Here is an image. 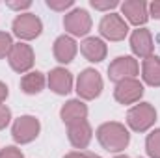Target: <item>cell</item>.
<instances>
[{
    "label": "cell",
    "mask_w": 160,
    "mask_h": 158,
    "mask_svg": "<svg viewBox=\"0 0 160 158\" xmlns=\"http://www.w3.org/2000/svg\"><path fill=\"white\" fill-rule=\"evenodd\" d=\"M116 158H128V156H125V155H119V156H116Z\"/></svg>",
    "instance_id": "cell-31"
},
{
    "label": "cell",
    "mask_w": 160,
    "mask_h": 158,
    "mask_svg": "<svg viewBox=\"0 0 160 158\" xmlns=\"http://www.w3.org/2000/svg\"><path fill=\"white\" fill-rule=\"evenodd\" d=\"M77 43L73 37H69V36H60L58 39L54 41V48H52V52H54V58H56V62H60V63H69V62H73V58L77 56Z\"/></svg>",
    "instance_id": "cell-16"
},
{
    "label": "cell",
    "mask_w": 160,
    "mask_h": 158,
    "mask_svg": "<svg viewBox=\"0 0 160 158\" xmlns=\"http://www.w3.org/2000/svg\"><path fill=\"white\" fill-rule=\"evenodd\" d=\"M145 149L151 158H160V128L153 130L145 140Z\"/></svg>",
    "instance_id": "cell-20"
},
{
    "label": "cell",
    "mask_w": 160,
    "mask_h": 158,
    "mask_svg": "<svg viewBox=\"0 0 160 158\" xmlns=\"http://www.w3.org/2000/svg\"><path fill=\"white\" fill-rule=\"evenodd\" d=\"M142 95H143V86L136 78L121 80L116 86V91H114L116 101L121 104H134L142 99Z\"/></svg>",
    "instance_id": "cell-10"
},
{
    "label": "cell",
    "mask_w": 160,
    "mask_h": 158,
    "mask_svg": "<svg viewBox=\"0 0 160 158\" xmlns=\"http://www.w3.org/2000/svg\"><path fill=\"white\" fill-rule=\"evenodd\" d=\"M80 52L88 62L99 63L106 58V45L99 37H88L80 43Z\"/></svg>",
    "instance_id": "cell-15"
},
{
    "label": "cell",
    "mask_w": 160,
    "mask_h": 158,
    "mask_svg": "<svg viewBox=\"0 0 160 158\" xmlns=\"http://www.w3.org/2000/svg\"><path fill=\"white\" fill-rule=\"evenodd\" d=\"M41 130L39 121L34 117V116H22L13 123V128H11V134H13V140L17 143H30L38 138Z\"/></svg>",
    "instance_id": "cell-5"
},
{
    "label": "cell",
    "mask_w": 160,
    "mask_h": 158,
    "mask_svg": "<svg viewBox=\"0 0 160 158\" xmlns=\"http://www.w3.org/2000/svg\"><path fill=\"white\" fill-rule=\"evenodd\" d=\"M47 6L50 9H56V11H65L67 7L73 6V0H62V2H56V0H47Z\"/></svg>",
    "instance_id": "cell-23"
},
{
    "label": "cell",
    "mask_w": 160,
    "mask_h": 158,
    "mask_svg": "<svg viewBox=\"0 0 160 158\" xmlns=\"http://www.w3.org/2000/svg\"><path fill=\"white\" fill-rule=\"evenodd\" d=\"M86 156L88 158H101L99 155H93V153H86Z\"/></svg>",
    "instance_id": "cell-30"
},
{
    "label": "cell",
    "mask_w": 160,
    "mask_h": 158,
    "mask_svg": "<svg viewBox=\"0 0 160 158\" xmlns=\"http://www.w3.org/2000/svg\"><path fill=\"white\" fill-rule=\"evenodd\" d=\"M157 121V110L149 102H140L132 106L127 114V123L134 132H145Z\"/></svg>",
    "instance_id": "cell-2"
},
{
    "label": "cell",
    "mask_w": 160,
    "mask_h": 158,
    "mask_svg": "<svg viewBox=\"0 0 160 158\" xmlns=\"http://www.w3.org/2000/svg\"><path fill=\"white\" fill-rule=\"evenodd\" d=\"M130 48L136 56L140 58H149L153 56V37H151V32L145 30V28H138L132 32L130 36Z\"/></svg>",
    "instance_id": "cell-11"
},
{
    "label": "cell",
    "mask_w": 160,
    "mask_h": 158,
    "mask_svg": "<svg viewBox=\"0 0 160 158\" xmlns=\"http://www.w3.org/2000/svg\"><path fill=\"white\" fill-rule=\"evenodd\" d=\"M63 158H88V156H86V153H69Z\"/></svg>",
    "instance_id": "cell-29"
},
{
    "label": "cell",
    "mask_w": 160,
    "mask_h": 158,
    "mask_svg": "<svg viewBox=\"0 0 160 158\" xmlns=\"http://www.w3.org/2000/svg\"><path fill=\"white\" fill-rule=\"evenodd\" d=\"M91 126L88 121H78V123H73L67 126V136H69V141L73 147L77 149H86L91 141Z\"/></svg>",
    "instance_id": "cell-13"
},
{
    "label": "cell",
    "mask_w": 160,
    "mask_h": 158,
    "mask_svg": "<svg viewBox=\"0 0 160 158\" xmlns=\"http://www.w3.org/2000/svg\"><path fill=\"white\" fill-rule=\"evenodd\" d=\"M121 11L123 15L128 19V22L136 24V26H142L147 22L149 19V13H147V4L143 0H127L121 4Z\"/></svg>",
    "instance_id": "cell-12"
},
{
    "label": "cell",
    "mask_w": 160,
    "mask_h": 158,
    "mask_svg": "<svg viewBox=\"0 0 160 158\" xmlns=\"http://www.w3.org/2000/svg\"><path fill=\"white\" fill-rule=\"evenodd\" d=\"M8 6L11 9H26V7L32 6V2H28V0H24V2H8Z\"/></svg>",
    "instance_id": "cell-26"
},
{
    "label": "cell",
    "mask_w": 160,
    "mask_h": 158,
    "mask_svg": "<svg viewBox=\"0 0 160 158\" xmlns=\"http://www.w3.org/2000/svg\"><path fill=\"white\" fill-rule=\"evenodd\" d=\"M11 47H13L11 36H9V34H6V32H0V60H2V58H6V56L9 54Z\"/></svg>",
    "instance_id": "cell-21"
},
{
    "label": "cell",
    "mask_w": 160,
    "mask_h": 158,
    "mask_svg": "<svg viewBox=\"0 0 160 158\" xmlns=\"http://www.w3.org/2000/svg\"><path fill=\"white\" fill-rule=\"evenodd\" d=\"M8 62L13 71L26 73L34 65V50L26 43H13L9 54H8Z\"/></svg>",
    "instance_id": "cell-6"
},
{
    "label": "cell",
    "mask_w": 160,
    "mask_h": 158,
    "mask_svg": "<svg viewBox=\"0 0 160 158\" xmlns=\"http://www.w3.org/2000/svg\"><path fill=\"white\" fill-rule=\"evenodd\" d=\"M48 87L58 93V95H67L73 87V77L67 69L63 67H56L50 71L48 75Z\"/></svg>",
    "instance_id": "cell-14"
},
{
    "label": "cell",
    "mask_w": 160,
    "mask_h": 158,
    "mask_svg": "<svg viewBox=\"0 0 160 158\" xmlns=\"http://www.w3.org/2000/svg\"><path fill=\"white\" fill-rule=\"evenodd\" d=\"M140 67H138V62L132 58V56H119L116 58L110 67H108V77L112 82H118L119 84L121 80L127 78H134L138 75Z\"/></svg>",
    "instance_id": "cell-8"
},
{
    "label": "cell",
    "mask_w": 160,
    "mask_h": 158,
    "mask_svg": "<svg viewBox=\"0 0 160 158\" xmlns=\"http://www.w3.org/2000/svg\"><path fill=\"white\" fill-rule=\"evenodd\" d=\"M45 87V77L39 71H32V73H26L22 80H21V89L26 93V95H38L43 91Z\"/></svg>",
    "instance_id": "cell-19"
},
{
    "label": "cell",
    "mask_w": 160,
    "mask_h": 158,
    "mask_svg": "<svg viewBox=\"0 0 160 158\" xmlns=\"http://www.w3.org/2000/svg\"><path fill=\"white\" fill-rule=\"evenodd\" d=\"M102 91V78L95 69H86L80 73L78 80H77V93L78 97L91 101L97 99Z\"/></svg>",
    "instance_id": "cell-3"
},
{
    "label": "cell",
    "mask_w": 160,
    "mask_h": 158,
    "mask_svg": "<svg viewBox=\"0 0 160 158\" xmlns=\"http://www.w3.org/2000/svg\"><path fill=\"white\" fill-rule=\"evenodd\" d=\"M142 77L149 86L160 87V58L157 56H149L143 60L142 65Z\"/></svg>",
    "instance_id": "cell-18"
},
{
    "label": "cell",
    "mask_w": 160,
    "mask_h": 158,
    "mask_svg": "<svg viewBox=\"0 0 160 158\" xmlns=\"http://www.w3.org/2000/svg\"><path fill=\"white\" fill-rule=\"evenodd\" d=\"M6 99H8V86L0 82V104H2Z\"/></svg>",
    "instance_id": "cell-28"
},
{
    "label": "cell",
    "mask_w": 160,
    "mask_h": 158,
    "mask_svg": "<svg viewBox=\"0 0 160 158\" xmlns=\"http://www.w3.org/2000/svg\"><path fill=\"white\" fill-rule=\"evenodd\" d=\"M149 9H151V15H153L155 19H158V21H160V2H151Z\"/></svg>",
    "instance_id": "cell-27"
},
{
    "label": "cell",
    "mask_w": 160,
    "mask_h": 158,
    "mask_svg": "<svg viewBox=\"0 0 160 158\" xmlns=\"http://www.w3.org/2000/svg\"><path fill=\"white\" fill-rule=\"evenodd\" d=\"M97 140L108 153H119L128 145L130 134L125 128V125L110 121V123H104L97 128Z\"/></svg>",
    "instance_id": "cell-1"
},
{
    "label": "cell",
    "mask_w": 160,
    "mask_h": 158,
    "mask_svg": "<svg viewBox=\"0 0 160 158\" xmlns=\"http://www.w3.org/2000/svg\"><path fill=\"white\" fill-rule=\"evenodd\" d=\"M86 116H88V106L82 101H77V99L65 102L60 110V117L67 126L73 125V123H78V121H86Z\"/></svg>",
    "instance_id": "cell-17"
},
{
    "label": "cell",
    "mask_w": 160,
    "mask_h": 158,
    "mask_svg": "<svg viewBox=\"0 0 160 158\" xmlns=\"http://www.w3.org/2000/svg\"><path fill=\"white\" fill-rule=\"evenodd\" d=\"M63 26L71 36H86L91 30V17L86 9H73L63 17Z\"/></svg>",
    "instance_id": "cell-9"
},
{
    "label": "cell",
    "mask_w": 160,
    "mask_h": 158,
    "mask_svg": "<svg viewBox=\"0 0 160 158\" xmlns=\"http://www.w3.org/2000/svg\"><path fill=\"white\" fill-rule=\"evenodd\" d=\"M43 30L39 17L34 13H21L13 21V34L19 39H36Z\"/></svg>",
    "instance_id": "cell-4"
},
{
    "label": "cell",
    "mask_w": 160,
    "mask_h": 158,
    "mask_svg": "<svg viewBox=\"0 0 160 158\" xmlns=\"http://www.w3.org/2000/svg\"><path fill=\"white\" fill-rule=\"evenodd\" d=\"M11 121V110L6 106V104H0V130L6 128Z\"/></svg>",
    "instance_id": "cell-24"
},
{
    "label": "cell",
    "mask_w": 160,
    "mask_h": 158,
    "mask_svg": "<svg viewBox=\"0 0 160 158\" xmlns=\"http://www.w3.org/2000/svg\"><path fill=\"white\" fill-rule=\"evenodd\" d=\"M99 32H101L102 37H106L110 41H121L128 34V26H127V22L121 15L110 13V15L102 17L101 24H99Z\"/></svg>",
    "instance_id": "cell-7"
},
{
    "label": "cell",
    "mask_w": 160,
    "mask_h": 158,
    "mask_svg": "<svg viewBox=\"0 0 160 158\" xmlns=\"http://www.w3.org/2000/svg\"><path fill=\"white\" fill-rule=\"evenodd\" d=\"M0 158H24L17 147H6L0 151Z\"/></svg>",
    "instance_id": "cell-25"
},
{
    "label": "cell",
    "mask_w": 160,
    "mask_h": 158,
    "mask_svg": "<svg viewBox=\"0 0 160 158\" xmlns=\"http://www.w3.org/2000/svg\"><path fill=\"white\" fill-rule=\"evenodd\" d=\"M91 6L95 9H101V11H106V9H114L119 6L118 0H91Z\"/></svg>",
    "instance_id": "cell-22"
}]
</instances>
